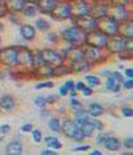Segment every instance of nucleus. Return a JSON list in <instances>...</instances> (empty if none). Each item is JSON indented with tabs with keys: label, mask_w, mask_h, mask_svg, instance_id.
Wrapping results in <instances>:
<instances>
[{
	"label": "nucleus",
	"mask_w": 133,
	"mask_h": 155,
	"mask_svg": "<svg viewBox=\"0 0 133 155\" xmlns=\"http://www.w3.org/2000/svg\"><path fill=\"white\" fill-rule=\"evenodd\" d=\"M80 91H82V93L85 94L86 97H88V96H91V94H92V87H91V86H86V85H85V87H83V89L80 90Z\"/></svg>",
	"instance_id": "43"
},
{
	"label": "nucleus",
	"mask_w": 133,
	"mask_h": 155,
	"mask_svg": "<svg viewBox=\"0 0 133 155\" xmlns=\"http://www.w3.org/2000/svg\"><path fill=\"white\" fill-rule=\"evenodd\" d=\"M0 62L8 68L19 66V47H7L0 51Z\"/></svg>",
	"instance_id": "5"
},
{
	"label": "nucleus",
	"mask_w": 133,
	"mask_h": 155,
	"mask_svg": "<svg viewBox=\"0 0 133 155\" xmlns=\"http://www.w3.org/2000/svg\"><path fill=\"white\" fill-rule=\"evenodd\" d=\"M48 37L50 38L51 43H57V41H58V35L57 33H49Z\"/></svg>",
	"instance_id": "48"
},
{
	"label": "nucleus",
	"mask_w": 133,
	"mask_h": 155,
	"mask_svg": "<svg viewBox=\"0 0 133 155\" xmlns=\"http://www.w3.org/2000/svg\"><path fill=\"white\" fill-rule=\"evenodd\" d=\"M58 0H41L37 4L38 11L41 13H46V15H51V12L54 11L55 5H57Z\"/></svg>",
	"instance_id": "18"
},
{
	"label": "nucleus",
	"mask_w": 133,
	"mask_h": 155,
	"mask_svg": "<svg viewBox=\"0 0 133 155\" xmlns=\"http://www.w3.org/2000/svg\"><path fill=\"white\" fill-rule=\"evenodd\" d=\"M108 7H110V2H107V0H95V2L92 3V11H91V15H92L94 17H96V19L107 16Z\"/></svg>",
	"instance_id": "14"
},
{
	"label": "nucleus",
	"mask_w": 133,
	"mask_h": 155,
	"mask_svg": "<svg viewBox=\"0 0 133 155\" xmlns=\"http://www.w3.org/2000/svg\"><path fill=\"white\" fill-rule=\"evenodd\" d=\"M20 35L24 40L26 41H32L36 38V28L30 24H23L20 27Z\"/></svg>",
	"instance_id": "19"
},
{
	"label": "nucleus",
	"mask_w": 133,
	"mask_h": 155,
	"mask_svg": "<svg viewBox=\"0 0 133 155\" xmlns=\"http://www.w3.org/2000/svg\"><path fill=\"white\" fill-rule=\"evenodd\" d=\"M0 31H4V25H3V23H0Z\"/></svg>",
	"instance_id": "58"
},
{
	"label": "nucleus",
	"mask_w": 133,
	"mask_h": 155,
	"mask_svg": "<svg viewBox=\"0 0 133 155\" xmlns=\"http://www.w3.org/2000/svg\"><path fill=\"white\" fill-rule=\"evenodd\" d=\"M104 111H106V109L101 106L100 104H96V102L90 104L88 107H87V113H88L91 117H100V115L104 114Z\"/></svg>",
	"instance_id": "24"
},
{
	"label": "nucleus",
	"mask_w": 133,
	"mask_h": 155,
	"mask_svg": "<svg viewBox=\"0 0 133 155\" xmlns=\"http://www.w3.org/2000/svg\"><path fill=\"white\" fill-rule=\"evenodd\" d=\"M106 137L107 135H104V134H101V135H99L96 138V143H100V144H103V142H104V139H106Z\"/></svg>",
	"instance_id": "54"
},
{
	"label": "nucleus",
	"mask_w": 133,
	"mask_h": 155,
	"mask_svg": "<svg viewBox=\"0 0 133 155\" xmlns=\"http://www.w3.org/2000/svg\"><path fill=\"white\" fill-rule=\"evenodd\" d=\"M55 20H69L74 19L73 15V2L71 0H58L54 11L50 15Z\"/></svg>",
	"instance_id": "3"
},
{
	"label": "nucleus",
	"mask_w": 133,
	"mask_h": 155,
	"mask_svg": "<svg viewBox=\"0 0 133 155\" xmlns=\"http://www.w3.org/2000/svg\"><path fill=\"white\" fill-rule=\"evenodd\" d=\"M91 149V146L90 144H82V146H78V147H74V151H87V150H90Z\"/></svg>",
	"instance_id": "44"
},
{
	"label": "nucleus",
	"mask_w": 133,
	"mask_h": 155,
	"mask_svg": "<svg viewBox=\"0 0 133 155\" xmlns=\"http://www.w3.org/2000/svg\"><path fill=\"white\" fill-rule=\"evenodd\" d=\"M75 19V25L82 29L83 32L88 33L91 31L97 29V19L94 17L92 15H86V16H79L74 17Z\"/></svg>",
	"instance_id": "9"
},
{
	"label": "nucleus",
	"mask_w": 133,
	"mask_h": 155,
	"mask_svg": "<svg viewBox=\"0 0 133 155\" xmlns=\"http://www.w3.org/2000/svg\"><path fill=\"white\" fill-rule=\"evenodd\" d=\"M86 81L88 82V86H91V87L100 85V78L97 76H94V74H87L86 76Z\"/></svg>",
	"instance_id": "33"
},
{
	"label": "nucleus",
	"mask_w": 133,
	"mask_h": 155,
	"mask_svg": "<svg viewBox=\"0 0 133 155\" xmlns=\"http://www.w3.org/2000/svg\"><path fill=\"white\" fill-rule=\"evenodd\" d=\"M49 129H50L53 133H61V130H62L61 119H59L58 117L50 118V121H49Z\"/></svg>",
	"instance_id": "30"
},
{
	"label": "nucleus",
	"mask_w": 133,
	"mask_h": 155,
	"mask_svg": "<svg viewBox=\"0 0 133 155\" xmlns=\"http://www.w3.org/2000/svg\"><path fill=\"white\" fill-rule=\"evenodd\" d=\"M5 2V0H0V4H3V3H4Z\"/></svg>",
	"instance_id": "59"
},
{
	"label": "nucleus",
	"mask_w": 133,
	"mask_h": 155,
	"mask_svg": "<svg viewBox=\"0 0 133 155\" xmlns=\"http://www.w3.org/2000/svg\"><path fill=\"white\" fill-rule=\"evenodd\" d=\"M61 131L63 133L67 138L78 140V142L85 139V137H83V134H82V130H80L79 126H76L75 123L73 122V119H65V121L62 122Z\"/></svg>",
	"instance_id": "8"
},
{
	"label": "nucleus",
	"mask_w": 133,
	"mask_h": 155,
	"mask_svg": "<svg viewBox=\"0 0 133 155\" xmlns=\"http://www.w3.org/2000/svg\"><path fill=\"white\" fill-rule=\"evenodd\" d=\"M106 86H107L108 90L113 91V93H117L121 87V82H119V81L115 78V77H112L111 73H110L108 77H107V81H106Z\"/></svg>",
	"instance_id": "26"
},
{
	"label": "nucleus",
	"mask_w": 133,
	"mask_h": 155,
	"mask_svg": "<svg viewBox=\"0 0 133 155\" xmlns=\"http://www.w3.org/2000/svg\"><path fill=\"white\" fill-rule=\"evenodd\" d=\"M41 154H42V155H51V154H55V151H54V150H50V149L48 147V149H45Z\"/></svg>",
	"instance_id": "55"
},
{
	"label": "nucleus",
	"mask_w": 133,
	"mask_h": 155,
	"mask_svg": "<svg viewBox=\"0 0 133 155\" xmlns=\"http://www.w3.org/2000/svg\"><path fill=\"white\" fill-rule=\"evenodd\" d=\"M124 147H127V149L132 150V147H133V138H132V137H128V138H125V140H124Z\"/></svg>",
	"instance_id": "41"
},
{
	"label": "nucleus",
	"mask_w": 133,
	"mask_h": 155,
	"mask_svg": "<svg viewBox=\"0 0 133 155\" xmlns=\"http://www.w3.org/2000/svg\"><path fill=\"white\" fill-rule=\"evenodd\" d=\"M91 11H92V4L87 0L73 2V15H74V17L91 15Z\"/></svg>",
	"instance_id": "13"
},
{
	"label": "nucleus",
	"mask_w": 133,
	"mask_h": 155,
	"mask_svg": "<svg viewBox=\"0 0 133 155\" xmlns=\"http://www.w3.org/2000/svg\"><path fill=\"white\" fill-rule=\"evenodd\" d=\"M92 155H101V151L100 150H95V151H92Z\"/></svg>",
	"instance_id": "57"
},
{
	"label": "nucleus",
	"mask_w": 133,
	"mask_h": 155,
	"mask_svg": "<svg viewBox=\"0 0 133 155\" xmlns=\"http://www.w3.org/2000/svg\"><path fill=\"white\" fill-rule=\"evenodd\" d=\"M70 68H71V73H85L92 68V65L83 58V60H79V61L71 62V64H70Z\"/></svg>",
	"instance_id": "17"
},
{
	"label": "nucleus",
	"mask_w": 133,
	"mask_h": 155,
	"mask_svg": "<svg viewBox=\"0 0 133 155\" xmlns=\"http://www.w3.org/2000/svg\"><path fill=\"white\" fill-rule=\"evenodd\" d=\"M8 12H9V9L7 8L5 3L0 4V17H4V16H7V15H8Z\"/></svg>",
	"instance_id": "39"
},
{
	"label": "nucleus",
	"mask_w": 133,
	"mask_h": 155,
	"mask_svg": "<svg viewBox=\"0 0 133 155\" xmlns=\"http://www.w3.org/2000/svg\"><path fill=\"white\" fill-rule=\"evenodd\" d=\"M41 53H42V57H44V61L46 62V64L51 65V66H58L61 64H63V57H62V54L59 53L58 51H54V49L51 48H45L41 51Z\"/></svg>",
	"instance_id": "11"
},
{
	"label": "nucleus",
	"mask_w": 133,
	"mask_h": 155,
	"mask_svg": "<svg viewBox=\"0 0 133 155\" xmlns=\"http://www.w3.org/2000/svg\"><path fill=\"white\" fill-rule=\"evenodd\" d=\"M85 87V82H82V81H78V82H74V89L76 91H80Z\"/></svg>",
	"instance_id": "45"
},
{
	"label": "nucleus",
	"mask_w": 133,
	"mask_h": 155,
	"mask_svg": "<svg viewBox=\"0 0 133 155\" xmlns=\"http://www.w3.org/2000/svg\"><path fill=\"white\" fill-rule=\"evenodd\" d=\"M49 23L46 21L45 19H36V28L40 31H42V32H45V31L49 29Z\"/></svg>",
	"instance_id": "34"
},
{
	"label": "nucleus",
	"mask_w": 133,
	"mask_h": 155,
	"mask_svg": "<svg viewBox=\"0 0 133 155\" xmlns=\"http://www.w3.org/2000/svg\"><path fill=\"white\" fill-rule=\"evenodd\" d=\"M121 85L124 86L125 89H128V90H129V89H132V87H133V78H128L127 81H122Z\"/></svg>",
	"instance_id": "40"
},
{
	"label": "nucleus",
	"mask_w": 133,
	"mask_h": 155,
	"mask_svg": "<svg viewBox=\"0 0 133 155\" xmlns=\"http://www.w3.org/2000/svg\"><path fill=\"white\" fill-rule=\"evenodd\" d=\"M55 68V76L57 77H63L66 74H69V73H71V68H70V65H66L65 62L58 66H54Z\"/></svg>",
	"instance_id": "31"
},
{
	"label": "nucleus",
	"mask_w": 133,
	"mask_h": 155,
	"mask_svg": "<svg viewBox=\"0 0 133 155\" xmlns=\"http://www.w3.org/2000/svg\"><path fill=\"white\" fill-rule=\"evenodd\" d=\"M119 35L125 38H133V21L132 19L122 20L119 23Z\"/></svg>",
	"instance_id": "16"
},
{
	"label": "nucleus",
	"mask_w": 133,
	"mask_h": 155,
	"mask_svg": "<svg viewBox=\"0 0 133 155\" xmlns=\"http://www.w3.org/2000/svg\"><path fill=\"white\" fill-rule=\"evenodd\" d=\"M59 94H61V96H67V94H69V90L66 89L65 86H61V87H59Z\"/></svg>",
	"instance_id": "51"
},
{
	"label": "nucleus",
	"mask_w": 133,
	"mask_h": 155,
	"mask_svg": "<svg viewBox=\"0 0 133 155\" xmlns=\"http://www.w3.org/2000/svg\"><path fill=\"white\" fill-rule=\"evenodd\" d=\"M34 105H36L37 107H40V109H44L45 106H46V98L42 97V96H38L36 97V100H34Z\"/></svg>",
	"instance_id": "35"
},
{
	"label": "nucleus",
	"mask_w": 133,
	"mask_h": 155,
	"mask_svg": "<svg viewBox=\"0 0 133 155\" xmlns=\"http://www.w3.org/2000/svg\"><path fill=\"white\" fill-rule=\"evenodd\" d=\"M125 76L128 77V78H133V69L132 68H128L125 70Z\"/></svg>",
	"instance_id": "52"
},
{
	"label": "nucleus",
	"mask_w": 133,
	"mask_h": 155,
	"mask_svg": "<svg viewBox=\"0 0 133 155\" xmlns=\"http://www.w3.org/2000/svg\"><path fill=\"white\" fill-rule=\"evenodd\" d=\"M16 106V100L12 96H4L0 98V107L3 110H12Z\"/></svg>",
	"instance_id": "25"
},
{
	"label": "nucleus",
	"mask_w": 133,
	"mask_h": 155,
	"mask_svg": "<svg viewBox=\"0 0 133 155\" xmlns=\"http://www.w3.org/2000/svg\"><path fill=\"white\" fill-rule=\"evenodd\" d=\"M104 147H106L107 150H110V151H117V150H120V147H121V140L116 138V137H106V139H104Z\"/></svg>",
	"instance_id": "21"
},
{
	"label": "nucleus",
	"mask_w": 133,
	"mask_h": 155,
	"mask_svg": "<svg viewBox=\"0 0 133 155\" xmlns=\"http://www.w3.org/2000/svg\"><path fill=\"white\" fill-rule=\"evenodd\" d=\"M19 66H23V68L33 72V52L30 49L19 47Z\"/></svg>",
	"instance_id": "12"
},
{
	"label": "nucleus",
	"mask_w": 133,
	"mask_h": 155,
	"mask_svg": "<svg viewBox=\"0 0 133 155\" xmlns=\"http://www.w3.org/2000/svg\"><path fill=\"white\" fill-rule=\"evenodd\" d=\"M4 3H5L7 8H8L9 11L17 13V12L23 11V8L26 4V0H5Z\"/></svg>",
	"instance_id": "22"
},
{
	"label": "nucleus",
	"mask_w": 133,
	"mask_h": 155,
	"mask_svg": "<svg viewBox=\"0 0 133 155\" xmlns=\"http://www.w3.org/2000/svg\"><path fill=\"white\" fill-rule=\"evenodd\" d=\"M23 15L26 16V17H32V16H36L38 12V7L36 4H30V3H26L25 7L23 8Z\"/></svg>",
	"instance_id": "28"
},
{
	"label": "nucleus",
	"mask_w": 133,
	"mask_h": 155,
	"mask_svg": "<svg viewBox=\"0 0 133 155\" xmlns=\"http://www.w3.org/2000/svg\"><path fill=\"white\" fill-rule=\"evenodd\" d=\"M41 0H26V3H30V4H38V3H40Z\"/></svg>",
	"instance_id": "56"
},
{
	"label": "nucleus",
	"mask_w": 133,
	"mask_h": 155,
	"mask_svg": "<svg viewBox=\"0 0 133 155\" xmlns=\"http://www.w3.org/2000/svg\"><path fill=\"white\" fill-rule=\"evenodd\" d=\"M33 72L37 78L48 80V78H51V77H55V68L49 64H44V65L38 66V68H34Z\"/></svg>",
	"instance_id": "15"
},
{
	"label": "nucleus",
	"mask_w": 133,
	"mask_h": 155,
	"mask_svg": "<svg viewBox=\"0 0 133 155\" xmlns=\"http://www.w3.org/2000/svg\"><path fill=\"white\" fill-rule=\"evenodd\" d=\"M30 133H32V138H33V140L36 143H40L41 140H42V133H41L38 129H36V130L32 129V131Z\"/></svg>",
	"instance_id": "36"
},
{
	"label": "nucleus",
	"mask_w": 133,
	"mask_h": 155,
	"mask_svg": "<svg viewBox=\"0 0 133 155\" xmlns=\"http://www.w3.org/2000/svg\"><path fill=\"white\" fill-rule=\"evenodd\" d=\"M86 32L79 29L76 25H73L70 28H66L62 32V40L66 44L71 45V47H83L86 44Z\"/></svg>",
	"instance_id": "2"
},
{
	"label": "nucleus",
	"mask_w": 133,
	"mask_h": 155,
	"mask_svg": "<svg viewBox=\"0 0 133 155\" xmlns=\"http://www.w3.org/2000/svg\"><path fill=\"white\" fill-rule=\"evenodd\" d=\"M82 48H83L85 60L88 61L91 65L101 64V62L107 61L108 57L111 56V53L106 48H96V47H91V45H87V44H85Z\"/></svg>",
	"instance_id": "1"
},
{
	"label": "nucleus",
	"mask_w": 133,
	"mask_h": 155,
	"mask_svg": "<svg viewBox=\"0 0 133 155\" xmlns=\"http://www.w3.org/2000/svg\"><path fill=\"white\" fill-rule=\"evenodd\" d=\"M54 84L51 82V81H46V82H41L36 85V89H44V87H53Z\"/></svg>",
	"instance_id": "38"
},
{
	"label": "nucleus",
	"mask_w": 133,
	"mask_h": 155,
	"mask_svg": "<svg viewBox=\"0 0 133 155\" xmlns=\"http://www.w3.org/2000/svg\"><path fill=\"white\" fill-rule=\"evenodd\" d=\"M65 87H66V89H67L69 90V93H70V91H73V90H75L74 89V81H71V80H69V81H66V82H65V85H63ZM76 91V90H75Z\"/></svg>",
	"instance_id": "42"
},
{
	"label": "nucleus",
	"mask_w": 133,
	"mask_h": 155,
	"mask_svg": "<svg viewBox=\"0 0 133 155\" xmlns=\"http://www.w3.org/2000/svg\"><path fill=\"white\" fill-rule=\"evenodd\" d=\"M80 130H82V134L85 138H90V137H92L94 131H95V127H94V125L90 121H86L82 126H80Z\"/></svg>",
	"instance_id": "29"
},
{
	"label": "nucleus",
	"mask_w": 133,
	"mask_h": 155,
	"mask_svg": "<svg viewBox=\"0 0 133 155\" xmlns=\"http://www.w3.org/2000/svg\"><path fill=\"white\" fill-rule=\"evenodd\" d=\"M23 153V143L20 140H12L7 146V154L8 155H20Z\"/></svg>",
	"instance_id": "23"
},
{
	"label": "nucleus",
	"mask_w": 133,
	"mask_h": 155,
	"mask_svg": "<svg viewBox=\"0 0 133 155\" xmlns=\"http://www.w3.org/2000/svg\"><path fill=\"white\" fill-rule=\"evenodd\" d=\"M44 64H46V62L44 61V57H42L41 51L33 52V65H34V68H38V66H41Z\"/></svg>",
	"instance_id": "32"
},
{
	"label": "nucleus",
	"mask_w": 133,
	"mask_h": 155,
	"mask_svg": "<svg viewBox=\"0 0 133 155\" xmlns=\"http://www.w3.org/2000/svg\"><path fill=\"white\" fill-rule=\"evenodd\" d=\"M97 29L108 37L115 36V35H119V21H116L108 15L103 16L97 19Z\"/></svg>",
	"instance_id": "6"
},
{
	"label": "nucleus",
	"mask_w": 133,
	"mask_h": 155,
	"mask_svg": "<svg viewBox=\"0 0 133 155\" xmlns=\"http://www.w3.org/2000/svg\"><path fill=\"white\" fill-rule=\"evenodd\" d=\"M108 36H106L103 32H100L99 29L91 31L86 35V44L91 45V47H96V48H106L107 45Z\"/></svg>",
	"instance_id": "10"
},
{
	"label": "nucleus",
	"mask_w": 133,
	"mask_h": 155,
	"mask_svg": "<svg viewBox=\"0 0 133 155\" xmlns=\"http://www.w3.org/2000/svg\"><path fill=\"white\" fill-rule=\"evenodd\" d=\"M45 143H46V147H49V149L51 150H59L62 149V143L61 140H59L57 137H46L45 138Z\"/></svg>",
	"instance_id": "27"
},
{
	"label": "nucleus",
	"mask_w": 133,
	"mask_h": 155,
	"mask_svg": "<svg viewBox=\"0 0 133 155\" xmlns=\"http://www.w3.org/2000/svg\"><path fill=\"white\" fill-rule=\"evenodd\" d=\"M0 44H2V37H0Z\"/></svg>",
	"instance_id": "60"
},
{
	"label": "nucleus",
	"mask_w": 133,
	"mask_h": 155,
	"mask_svg": "<svg viewBox=\"0 0 133 155\" xmlns=\"http://www.w3.org/2000/svg\"><path fill=\"white\" fill-rule=\"evenodd\" d=\"M127 40L128 38L120 36V35H115V36L108 37L106 49L111 54H124L127 51Z\"/></svg>",
	"instance_id": "4"
},
{
	"label": "nucleus",
	"mask_w": 133,
	"mask_h": 155,
	"mask_svg": "<svg viewBox=\"0 0 133 155\" xmlns=\"http://www.w3.org/2000/svg\"><path fill=\"white\" fill-rule=\"evenodd\" d=\"M32 129H33V126L30 125V123H25V125H23L21 131H24V133H29V131H32Z\"/></svg>",
	"instance_id": "47"
},
{
	"label": "nucleus",
	"mask_w": 133,
	"mask_h": 155,
	"mask_svg": "<svg viewBox=\"0 0 133 155\" xmlns=\"http://www.w3.org/2000/svg\"><path fill=\"white\" fill-rule=\"evenodd\" d=\"M111 76H112V77H115V78H116L119 82H122V81H124V80H122V74H121L120 72H112V73H111Z\"/></svg>",
	"instance_id": "46"
},
{
	"label": "nucleus",
	"mask_w": 133,
	"mask_h": 155,
	"mask_svg": "<svg viewBox=\"0 0 133 155\" xmlns=\"http://www.w3.org/2000/svg\"><path fill=\"white\" fill-rule=\"evenodd\" d=\"M107 15L115 19L116 21H122V20H127L129 19V11L127 8V5L124 3L120 2H110V7H108V12Z\"/></svg>",
	"instance_id": "7"
},
{
	"label": "nucleus",
	"mask_w": 133,
	"mask_h": 155,
	"mask_svg": "<svg viewBox=\"0 0 133 155\" xmlns=\"http://www.w3.org/2000/svg\"><path fill=\"white\" fill-rule=\"evenodd\" d=\"M58 100L57 96H50V97H46V104H53V102H55Z\"/></svg>",
	"instance_id": "50"
},
{
	"label": "nucleus",
	"mask_w": 133,
	"mask_h": 155,
	"mask_svg": "<svg viewBox=\"0 0 133 155\" xmlns=\"http://www.w3.org/2000/svg\"><path fill=\"white\" fill-rule=\"evenodd\" d=\"M71 106H73V107H79V106H82V105H80V102H79L78 100L73 98V100H71Z\"/></svg>",
	"instance_id": "53"
},
{
	"label": "nucleus",
	"mask_w": 133,
	"mask_h": 155,
	"mask_svg": "<svg viewBox=\"0 0 133 155\" xmlns=\"http://www.w3.org/2000/svg\"><path fill=\"white\" fill-rule=\"evenodd\" d=\"M121 113H122V115H124V117H132V115H133V109L129 107V106H125V107L121 109Z\"/></svg>",
	"instance_id": "37"
},
{
	"label": "nucleus",
	"mask_w": 133,
	"mask_h": 155,
	"mask_svg": "<svg viewBox=\"0 0 133 155\" xmlns=\"http://www.w3.org/2000/svg\"><path fill=\"white\" fill-rule=\"evenodd\" d=\"M0 131H2V133H9V131H11V126H9V125L0 126Z\"/></svg>",
	"instance_id": "49"
},
{
	"label": "nucleus",
	"mask_w": 133,
	"mask_h": 155,
	"mask_svg": "<svg viewBox=\"0 0 133 155\" xmlns=\"http://www.w3.org/2000/svg\"><path fill=\"white\" fill-rule=\"evenodd\" d=\"M65 58L69 60L70 62L83 60V58H85V54H83V48L82 47H71V49L69 51V53H67V56H66Z\"/></svg>",
	"instance_id": "20"
}]
</instances>
